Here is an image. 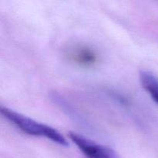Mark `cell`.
Masks as SVG:
<instances>
[{"label":"cell","instance_id":"obj_1","mask_svg":"<svg viewBox=\"0 0 158 158\" xmlns=\"http://www.w3.org/2000/svg\"><path fill=\"white\" fill-rule=\"evenodd\" d=\"M1 114L17 129L32 137L46 138L63 147L69 146L67 140L56 129L40 123L6 106H1Z\"/></svg>","mask_w":158,"mask_h":158},{"label":"cell","instance_id":"obj_2","mask_svg":"<svg viewBox=\"0 0 158 158\" xmlns=\"http://www.w3.org/2000/svg\"><path fill=\"white\" fill-rule=\"evenodd\" d=\"M69 138L86 158H120L114 151L76 132H69Z\"/></svg>","mask_w":158,"mask_h":158},{"label":"cell","instance_id":"obj_3","mask_svg":"<svg viewBox=\"0 0 158 158\" xmlns=\"http://www.w3.org/2000/svg\"><path fill=\"white\" fill-rule=\"evenodd\" d=\"M66 56L69 61L83 67L94 66L98 61L97 52L86 45L70 46L66 50Z\"/></svg>","mask_w":158,"mask_h":158},{"label":"cell","instance_id":"obj_4","mask_svg":"<svg viewBox=\"0 0 158 158\" xmlns=\"http://www.w3.org/2000/svg\"><path fill=\"white\" fill-rule=\"evenodd\" d=\"M140 82L143 89L158 105V78L155 75L146 70H140L139 73Z\"/></svg>","mask_w":158,"mask_h":158}]
</instances>
